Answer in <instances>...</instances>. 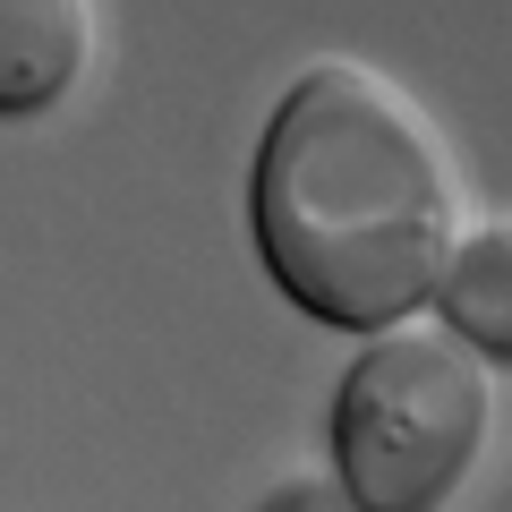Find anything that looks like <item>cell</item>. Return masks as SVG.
<instances>
[{"label":"cell","instance_id":"1","mask_svg":"<svg viewBox=\"0 0 512 512\" xmlns=\"http://www.w3.org/2000/svg\"><path fill=\"white\" fill-rule=\"evenodd\" d=\"M248 214L299 308L376 333L436 291L461 239V163L393 77L316 60L265 128Z\"/></svg>","mask_w":512,"mask_h":512},{"label":"cell","instance_id":"2","mask_svg":"<svg viewBox=\"0 0 512 512\" xmlns=\"http://www.w3.org/2000/svg\"><path fill=\"white\" fill-rule=\"evenodd\" d=\"M487 427L495 376L453 325H376L333 402V470L350 512H436L487 453Z\"/></svg>","mask_w":512,"mask_h":512},{"label":"cell","instance_id":"3","mask_svg":"<svg viewBox=\"0 0 512 512\" xmlns=\"http://www.w3.org/2000/svg\"><path fill=\"white\" fill-rule=\"evenodd\" d=\"M94 60V0H0V111H52Z\"/></svg>","mask_w":512,"mask_h":512},{"label":"cell","instance_id":"4","mask_svg":"<svg viewBox=\"0 0 512 512\" xmlns=\"http://www.w3.org/2000/svg\"><path fill=\"white\" fill-rule=\"evenodd\" d=\"M427 299H444V325L478 359H512V231L504 222H478L470 239H453Z\"/></svg>","mask_w":512,"mask_h":512},{"label":"cell","instance_id":"5","mask_svg":"<svg viewBox=\"0 0 512 512\" xmlns=\"http://www.w3.org/2000/svg\"><path fill=\"white\" fill-rule=\"evenodd\" d=\"M265 512H350V495H342V487H316V478H291Z\"/></svg>","mask_w":512,"mask_h":512}]
</instances>
